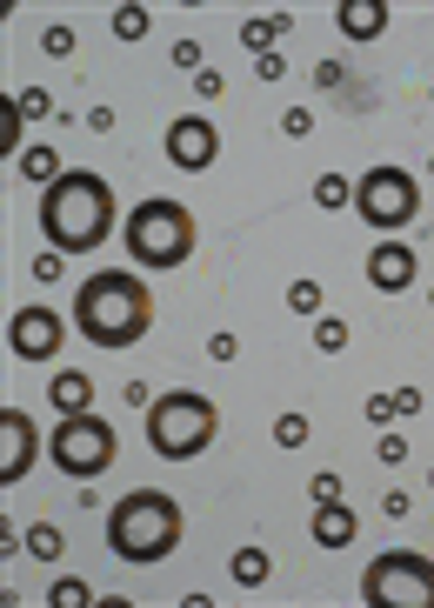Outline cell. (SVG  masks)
<instances>
[{
    "label": "cell",
    "mask_w": 434,
    "mask_h": 608,
    "mask_svg": "<svg viewBox=\"0 0 434 608\" xmlns=\"http://www.w3.org/2000/svg\"><path fill=\"white\" fill-rule=\"evenodd\" d=\"M194 94H201V100H221V94H228V81L214 74V68H201V74H194Z\"/></svg>",
    "instance_id": "cell-32"
},
{
    "label": "cell",
    "mask_w": 434,
    "mask_h": 608,
    "mask_svg": "<svg viewBox=\"0 0 434 608\" xmlns=\"http://www.w3.org/2000/svg\"><path fill=\"white\" fill-rule=\"evenodd\" d=\"M401 462H408V441L395 428H382V468H401Z\"/></svg>",
    "instance_id": "cell-31"
},
{
    "label": "cell",
    "mask_w": 434,
    "mask_h": 608,
    "mask_svg": "<svg viewBox=\"0 0 434 608\" xmlns=\"http://www.w3.org/2000/svg\"><path fill=\"white\" fill-rule=\"evenodd\" d=\"M160 147H168V160H174L181 175H207L214 160H221V128H214L207 115H174Z\"/></svg>",
    "instance_id": "cell-10"
},
{
    "label": "cell",
    "mask_w": 434,
    "mask_h": 608,
    "mask_svg": "<svg viewBox=\"0 0 434 608\" xmlns=\"http://www.w3.org/2000/svg\"><path fill=\"white\" fill-rule=\"evenodd\" d=\"M47 408H53V415H87V408H94V381H87V368L47 374Z\"/></svg>",
    "instance_id": "cell-14"
},
{
    "label": "cell",
    "mask_w": 434,
    "mask_h": 608,
    "mask_svg": "<svg viewBox=\"0 0 434 608\" xmlns=\"http://www.w3.org/2000/svg\"><path fill=\"white\" fill-rule=\"evenodd\" d=\"M367 421L374 428H395L401 415H395V395H367Z\"/></svg>",
    "instance_id": "cell-30"
},
{
    "label": "cell",
    "mask_w": 434,
    "mask_h": 608,
    "mask_svg": "<svg viewBox=\"0 0 434 608\" xmlns=\"http://www.w3.org/2000/svg\"><path fill=\"white\" fill-rule=\"evenodd\" d=\"M147 327H154V295L141 274L100 267L74 288V335H87L94 348H134Z\"/></svg>",
    "instance_id": "cell-2"
},
{
    "label": "cell",
    "mask_w": 434,
    "mask_h": 608,
    "mask_svg": "<svg viewBox=\"0 0 434 608\" xmlns=\"http://www.w3.org/2000/svg\"><path fill=\"white\" fill-rule=\"evenodd\" d=\"M281 34H288V14H275V21H261V14H254V21H241V47L254 53V61H261V53H275V40H281Z\"/></svg>",
    "instance_id": "cell-19"
},
{
    "label": "cell",
    "mask_w": 434,
    "mask_h": 608,
    "mask_svg": "<svg viewBox=\"0 0 434 608\" xmlns=\"http://www.w3.org/2000/svg\"><path fill=\"white\" fill-rule=\"evenodd\" d=\"M427 175H434V154H427Z\"/></svg>",
    "instance_id": "cell-39"
},
{
    "label": "cell",
    "mask_w": 434,
    "mask_h": 608,
    "mask_svg": "<svg viewBox=\"0 0 434 608\" xmlns=\"http://www.w3.org/2000/svg\"><path fill=\"white\" fill-rule=\"evenodd\" d=\"M314 207H328V214H335V207H354V181H348V175H321V181H314Z\"/></svg>",
    "instance_id": "cell-21"
},
{
    "label": "cell",
    "mask_w": 434,
    "mask_h": 608,
    "mask_svg": "<svg viewBox=\"0 0 434 608\" xmlns=\"http://www.w3.org/2000/svg\"><path fill=\"white\" fill-rule=\"evenodd\" d=\"M47 601H53V608H87L94 595H87L81 575H53V582H47Z\"/></svg>",
    "instance_id": "cell-25"
},
{
    "label": "cell",
    "mask_w": 434,
    "mask_h": 608,
    "mask_svg": "<svg viewBox=\"0 0 434 608\" xmlns=\"http://www.w3.org/2000/svg\"><path fill=\"white\" fill-rule=\"evenodd\" d=\"M234 348H241V342L228 335V327H221V335H207V361H234Z\"/></svg>",
    "instance_id": "cell-34"
},
{
    "label": "cell",
    "mask_w": 434,
    "mask_h": 608,
    "mask_svg": "<svg viewBox=\"0 0 434 608\" xmlns=\"http://www.w3.org/2000/svg\"><path fill=\"white\" fill-rule=\"evenodd\" d=\"M40 241L53 254H94L114 235V188L94 168H68L53 188H40Z\"/></svg>",
    "instance_id": "cell-1"
},
{
    "label": "cell",
    "mask_w": 434,
    "mask_h": 608,
    "mask_svg": "<svg viewBox=\"0 0 434 608\" xmlns=\"http://www.w3.org/2000/svg\"><path fill=\"white\" fill-rule=\"evenodd\" d=\"M61 261H68V254H34V282H53V274H61Z\"/></svg>",
    "instance_id": "cell-37"
},
{
    "label": "cell",
    "mask_w": 434,
    "mask_h": 608,
    "mask_svg": "<svg viewBox=\"0 0 434 608\" xmlns=\"http://www.w3.org/2000/svg\"><path fill=\"white\" fill-rule=\"evenodd\" d=\"M174 68H188V74H201V40H174Z\"/></svg>",
    "instance_id": "cell-35"
},
{
    "label": "cell",
    "mask_w": 434,
    "mask_h": 608,
    "mask_svg": "<svg viewBox=\"0 0 434 608\" xmlns=\"http://www.w3.org/2000/svg\"><path fill=\"white\" fill-rule=\"evenodd\" d=\"M40 47L53 53V61H68V53H74V27H47V34H40Z\"/></svg>",
    "instance_id": "cell-29"
},
{
    "label": "cell",
    "mask_w": 434,
    "mask_h": 608,
    "mask_svg": "<svg viewBox=\"0 0 434 608\" xmlns=\"http://www.w3.org/2000/svg\"><path fill=\"white\" fill-rule=\"evenodd\" d=\"M395 415H421V389H395Z\"/></svg>",
    "instance_id": "cell-38"
},
{
    "label": "cell",
    "mask_w": 434,
    "mask_h": 608,
    "mask_svg": "<svg viewBox=\"0 0 434 608\" xmlns=\"http://www.w3.org/2000/svg\"><path fill=\"white\" fill-rule=\"evenodd\" d=\"M0 154H27V115H21V100H0Z\"/></svg>",
    "instance_id": "cell-20"
},
{
    "label": "cell",
    "mask_w": 434,
    "mask_h": 608,
    "mask_svg": "<svg viewBox=\"0 0 434 608\" xmlns=\"http://www.w3.org/2000/svg\"><path fill=\"white\" fill-rule=\"evenodd\" d=\"M14 168H21V181H34V188H53V181L68 175V168H61V147H27Z\"/></svg>",
    "instance_id": "cell-17"
},
{
    "label": "cell",
    "mask_w": 434,
    "mask_h": 608,
    "mask_svg": "<svg viewBox=\"0 0 434 608\" xmlns=\"http://www.w3.org/2000/svg\"><path fill=\"white\" fill-rule=\"evenodd\" d=\"M427 488H434V468H427Z\"/></svg>",
    "instance_id": "cell-40"
},
{
    "label": "cell",
    "mask_w": 434,
    "mask_h": 608,
    "mask_svg": "<svg viewBox=\"0 0 434 608\" xmlns=\"http://www.w3.org/2000/svg\"><path fill=\"white\" fill-rule=\"evenodd\" d=\"M8 348H14V361H61V348H68L61 308H40V301L14 308L8 314Z\"/></svg>",
    "instance_id": "cell-9"
},
{
    "label": "cell",
    "mask_w": 434,
    "mask_h": 608,
    "mask_svg": "<svg viewBox=\"0 0 434 608\" xmlns=\"http://www.w3.org/2000/svg\"><path fill=\"white\" fill-rule=\"evenodd\" d=\"M308 434H314V421L308 415H275V449H308Z\"/></svg>",
    "instance_id": "cell-24"
},
{
    "label": "cell",
    "mask_w": 434,
    "mask_h": 608,
    "mask_svg": "<svg viewBox=\"0 0 434 608\" xmlns=\"http://www.w3.org/2000/svg\"><path fill=\"white\" fill-rule=\"evenodd\" d=\"M214 434H221V408H214L201 389L154 395V408H147V449H154L160 462H194V455H207Z\"/></svg>",
    "instance_id": "cell-5"
},
{
    "label": "cell",
    "mask_w": 434,
    "mask_h": 608,
    "mask_svg": "<svg viewBox=\"0 0 434 608\" xmlns=\"http://www.w3.org/2000/svg\"><path fill=\"white\" fill-rule=\"evenodd\" d=\"M341 34L348 40H382L388 34V0H341Z\"/></svg>",
    "instance_id": "cell-15"
},
{
    "label": "cell",
    "mask_w": 434,
    "mask_h": 608,
    "mask_svg": "<svg viewBox=\"0 0 434 608\" xmlns=\"http://www.w3.org/2000/svg\"><path fill=\"white\" fill-rule=\"evenodd\" d=\"M361 601L367 608H434V556H421V548H382L361 569Z\"/></svg>",
    "instance_id": "cell-6"
},
{
    "label": "cell",
    "mask_w": 434,
    "mask_h": 608,
    "mask_svg": "<svg viewBox=\"0 0 434 608\" xmlns=\"http://www.w3.org/2000/svg\"><path fill=\"white\" fill-rule=\"evenodd\" d=\"M314 348L321 355H341L348 348V321L341 314H314Z\"/></svg>",
    "instance_id": "cell-23"
},
{
    "label": "cell",
    "mask_w": 434,
    "mask_h": 608,
    "mask_svg": "<svg viewBox=\"0 0 434 608\" xmlns=\"http://www.w3.org/2000/svg\"><path fill=\"white\" fill-rule=\"evenodd\" d=\"M281 134H294V141L314 134V115H308V107H288V115H281Z\"/></svg>",
    "instance_id": "cell-33"
},
{
    "label": "cell",
    "mask_w": 434,
    "mask_h": 608,
    "mask_svg": "<svg viewBox=\"0 0 434 608\" xmlns=\"http://www.w3.org/2000/svg\"><path fill=\"white\" fill-rule=\"evenodd\" d=\"M354 214L374 235H395L421 214V181L408 168H367V175H354Z\"/></svg>",
    "instance_id": "cell-8"
},
{
    "label": "cell",
    "mask_w": 434,
    "mask_h": 608,
    "mask_svg": "<svg viewBox=\"0 0 434 608\" xmlns=\"http://www.w3.org/2000/svg\"><path fill=\"white\" fill-rule=\"evenodd\" d=\"M34 455H40V428H34V415L0 408V488H14V481L34 468Z\"/></svg>",
    "instance_id": "cell-11"
},
{
    "label": "cell",
    "mask_w": 434,
    "mask_h": 608,
    "mask_svg": "<svg viewBox=\"0 0 434 608\" xmlns=\"http://www.w3.org/2000/svg\"><path fill=\"white\" fill-rule=\"evenodd\" d=\"M121 248L134 254V267L147 274H168V267H188L194 254V214L168 194H154V201H134L128 220H121Z\"/></svg>",
    "instance_id": "cell-4"
},
{
    "label": "cell",
    "mask_w": 434,
    "mask_h": 608,
    "mask_svg": "<svg viewBox=\"0 0 434 608\" xmlns=\"http://www.w3.org/2000/svg\"><path fill=\"white\" fill-rule=\"evenodd\" d=\"M47 455H53V468L61 475H74V481H94V475H107L121 462V434H114V421L107 415H61L53 421V434H47Z\"/></svg>",
    "instance_id": "cell-7"
},
{
    "label": "cell",
    "mask_w": 434,
    "mask_h": 608,
    "mask_svg": "<svg viewBox=\"0 0 434 608\" xmlns=\"http://www.w3.org/2000/svg\"><path fill=\"white\" fill-rule=\"evenodd\" d=\"M14 100H21V115H27V121H47V115H53V100H47V87H21Z\"/></svg>",
    "instance_id": "cell-27"
},
{
    "label": "cell",
    "mask_w": 434,
    "mask_h": 608,
    "mask_svg": "<svg viewBox=\"0 0 434 608\" xmlns=\"http://www.w3.org/2000/svg\"><path fill=\"white\" fill-rule=\"evenodd\" d=\"M147 8H141V0H121V8H114V40H147Z\"/></svg>",
    "instance_id": "cell-22"
},
{
    "label": "cell",
    "mask_w": 434,
    "mask_h": 608,
    "mask_svg": "<svg viewBox=\"0 0 434 608\" xmlns=\"http://www.w3.org/2000/svg\"><path fill=\"white\" fill-rule=\"evenodd\" d=\"M308 494H314V502H341V475H335V468H321V475L308 481Z\"/></svg>",
    "instance_id": "cell-28"
},
{
    "label": "cell",
    "mask_w": 434,
    "mask_h": 608,
    "mask_svg": "<svg viewBox=\"0 0 434 608\" xmlns=\"http://www.w3.org/2000/svg\"><path fill=\"white\" fill-rule=\"evenodd\" d=\"M254 74H261V81H281V74H288V61H281V53H261Z\"/></svg>",
    "instance_id": "cell-36"
},
{
    "label": "cell",
    "mask_w": 434,
    "mask_h": 608,
    "mask_svg": "<svg viewBox=\"0 0 434 608\" xmlns=\"http://www.w3.org/2000/svg\"><path fill=\"white\" fill-rule=\"evenodd\" d=\"M308 535H314V548H348L354 535H361V522H354V509L348 502H314V522H308Z\"/></svg>",
    "instance_id": "cell-13"
},
{
    "label": "cell",
    "mask_w": 434,
    "mask_h": 608,
    "mask_svg": "<svg viewBox=\"0 0 434 608\" xmlns=\"http://www.w3.org/2000/svg\"><path fill=\"white\" fill-rule=\"evenodd\" d=\"M228 575L241 582V588H267V575H275V556H267V548H234V562H228Z\"/></svg>",
    "instance_id": "cell-16"
},
{
    "label": "cell",
    "mask_w": 434,
    "mask_h": 608,
    "mask_svg": "<svg viewBox=\"0 0 434 608\" xmlns=\"http://www.w3.org/2000/svg\"><path fill=\"white\" fill-rule=\"evenodd\" d=\"M288 308H294V314H308V321H314V314H321V282H308V274H301V282H294V288H288Z\"/></svg>",
    "instance_id": "cell-26"
},
{
    "label": "cell",
    "mask_w": 434,
    "mask_h": 608,
    "mask_svg": "<svg viewBox=\"0 0 434 608\" xmlns=\"http://www.w3.org/2000/svg\"><path fill=\"white\" fill-rule=\"evenodd\" d=\"M21 548H27L34 562H61V556H68V535H61V522H34V528L21 535Z\"/></svg>",
    "instance_id": "cell-18"
},
{
    "label": "cell",
    "mask_w": 434,
    "mask_h": 608,
    "mask_svg": "<svg viewBox=\"0 0 434 608\" xmlns=\"http://www.w3.org/2000/svg\"><path fill=\"white\" fill-rule=\"evenodd\" d=\"M188 535V515L168 488H128L114 509H107V548L128 562V569H154L168 562Z\"/></svg>",
    "instance_id": "cell-3"
},
{
    "label": "cell",
    "mask_w": 434,
    "mask_h": 608,
    "mask_svg": "<svg viewBox=\"0 0 434 608\" xmlns=\"http://www.w3.org/2000/svg\"><path fill=\"white\" fill-rule=\"evenodd\" d=\"M414 274H421V261H414L408 241H382L367 254V288H382V295H408Z\"/></svg>",
    "instance_id": "cell-12"
}]
</instances>
